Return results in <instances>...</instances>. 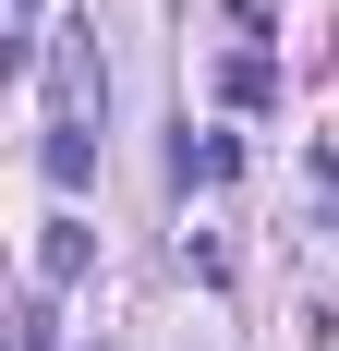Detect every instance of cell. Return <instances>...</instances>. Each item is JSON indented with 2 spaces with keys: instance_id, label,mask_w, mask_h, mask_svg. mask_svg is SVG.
I'll list each match as a JSON object with an SVG mask.
<instances>
[{
  "instance_id": "cell-8",
  "label": "cell",
  "mask_w": 339,
  "mask_h": 351,
  "mask_svg": "<svg viewBox=\"0 0 339 351\" xmlns=\"http://www.w3.org/2000/svg\"><path fill=\"white\" fill-rule=\"evenodd\" d=\"M12 12H25V25H36V12H49V0H12Z\"/></svg>"
},
{
  "instance_id": "cell-7",
  "label": "cell",
  "mask_w": 339,
  "mask_h": 351,
  "mask_svg": "<svg viewBox=\"0 0 339 351\" xmlns=\"http://www.w3.org/2000/svg\"><path fill=\"white\" fill-rule=\"evenodd\" d=\"M315 194H327V218H339V145H315Z\"/></svg>"
},
{
  "instance_id": "cell-6",
  "label": "cell",
  "mask_w": 339,
  "mask_h": 351,
  "mask_svg": "<svg viewBox=\"0 0 339 351\" xmlns=\"http://www.w3.org/2000/svg\"><path fill=\"white\" fill-rule=\"evenodd\" d=\"M12 351H61V339H49V291H25V303H12Z\"/></svg>"
},
{
  "instance_id": "cell-1",
  "label": "cell",
  "mask_w": 339,
  "mask_h": 351,
  "mask_svg": "<svg viewBox=\"0 0 339 351\" xmlns=\"http://www.w3.org/2000/svg\"><path fill=\"white\" fill-rule=\"evenodd\" d=\"M49 121H73V134H97L109 121V73H97V49H49Z\"/></svg>"
},
{
  "instance_id": "cell-5",
  "label": "cell",
  "mask_w": 339,
  "mask_h": 351,
  "mask_svg": "<svg viewBox=\"0 0 339 351\" xmlns=\"http://www.w3.org/2000/svg\"><path fill=\"white\" fill-rule=\"evenodd\" d=\"M231 170H242L231 134H182V182H231Z\"/></svg>"
},
{
  "instance_id": "cell-2",
  "label": "cell",
  "mask_w": 339,
  "mask_h": 351,
  "mask_svg": "<svg viewBox=\"0 0 339 351\" xmlns=\"http://www.w3.org/2000/svg\"><path fill=\"white\" fill-rule=\"evenodd\" d=\"M85 267H97V230H85V218H49V230H36V291H73Z\"/></svg>"
},
{
  "instance_id": "cell-3",
  "label": "cell",
  "mask_w": 339,
  "mask_h": 351,
  "mask_svg": "<svg viewBox=\"0 0 339 351\" xmlns=\"http://www.w3.org/2000/svg\"><path fill=\"white\" fill-rule=\"evenodd\" d=\"M36 170H49V194H85V182H97V134H73V121H49V145H36Z\"/></svg>"
},
{
  "instance_id": "cell-4",
  "label": "cell",
  "mask_w": 339,
  "mask_h": 351,
  "mask_svg": "<svg viewBox=\"0 0 339 351\" xmlns=\"http://www.w3.org/2000/svg\"><path fill=\"white\" fill-rule=\"evenodd\" d=\"M218 109H279V61L267 49H231L218 61Z\"/></svg>"
}]
</instances>
